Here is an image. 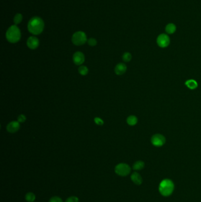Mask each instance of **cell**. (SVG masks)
Segmentation results:
<instances>
[{
  "instance_id": "14",
  "label": "cell",
  "mask_w": 201,
  "mask_h": 202,
  "mask_svg": "<svg viewBox=\"0 0 201 202\" xmlns=\"http://www.w3.org/2000/svg\"><path fill=\"white\" fill-rule=\"evenodd\" d=\"M185 85L190 89H195L198 88V84L197 82L193 79H189L185 82Z\"/></svg>"
},
{
  "instance_id": "6",
  "label": "cell",
  "mask_w": 201,
  "mask_h": 202,
  "mask_svg": "<svg viewBox=\"0 0 201 202\" xmlns=\"http://www.w3.org/2000/svg\"><path fill=\"white\" fill-rule=\"evenodd\" d=\"M156 42L157 45L161 48H167L170 42V38L169 36L166 34H160L159 35L157 40Z\"/></svg>"
},
{
  "instance_id": "11",
  "label": "cell",
  "mask_w": 201,
  "mask_h": 202,
  "mask_svg": "<svg viewBox=\"0 0 201 202\" xmlns=\"http://www.w3.org/2000/svg\"><path fill=\"white\" fill-rule=\"evenodd\" d=\"M126 71H127V66L125 63H119L116 66L115 68V73L118 75H123Z\"/></svg>"
},
{
  "instance_id": "2",
  "label": "cell",
  "mask_w": 201,
  "mask_h": 202,
  "mask_svg": "<svg viewBox=\"0 0 201 202\" xmlns=\"http://www.w3.org/2000/svg\"><path fill=\"white\" fill-rule=\"evenodd\" d=\"M175 189L173 182L170 179L163 180L159 186V191L160 193L165 196H169L172 194Z\"/></svg>"
},
{
  "instance_id": "15",
  "label": "cell",
  "mask_w": 201,
  "mask_h": 202,
  "mask_svg": "<svg viewBox=\"0 0 201 202\" xmlns=\"http://www.w3.org/2000/svg\"><path fill=\"white\" fill-rule=\"evenodd\" d=\"M144 167V163L142 161H137L133 165V169L136 171L141 170Z\"/></svg>"
},
{
  "instance_id": "16",
  "label": "cell",
  "mask_w": 201,
  "mask_h": 202,
  "mask_svg": "<svg viewBox=\"0 0 201 202\" xmlns=\"http://www.w3.org/2000/svg\"><path fill=\"white\" fill-rule=\"evenodd\" d=\"M127 123L128 125H129L130 126H135V125H136V124L138 123V118L135 115H130L128 118H127Z\"/></svg>"
},
{
  "instance_id": "18",
  "label": "cell",
  "mask_w": 201,
  "mask_h": 202,
  "mask_svg": "<svg viewBox=\"0 0 201 202\" xmlns=\"http://www.w3.org/2000/svg\"><path fill=\"white\" fill-rule=\"evenodd\" d=\"M79 73L82 76H86L89 73V69L87 66H81L79 68Z\"/></svg>"
},
{
  "instance_id": "13",
  "label": "cell",
  "mask_w": 201,
  "mask_h": 202,
  "mask_svg": "<svg viewBox=\"0 0 201 202\" xmlns=\"http://www.w3.org/2000/svg\"><path fill=\"white\" fill-rule=\"evenodd\" d=\"M177 30V27L173 23H169L166 25L165 31L167 34L172 35Z\"/></svg>"
},
{
  "instance_id": "19",
  "label": "cell",
  "mask_w": 201,
  "mask_h": 202,
  "mask_svg": "<svg viewBox=\"0 0 201 202\" xmlns=\"http://www.w3.org/2000/svg\"><path fill=\"white\" fill-rule=\"evenodd\" d=\"M23 20V16L21 14H17L14 18V22L15 24H20Z\"/></svg>"
},
{
  "instance_id": "25",
  "label": "cell",
  "mask_w": 201,
  "mask_h": 202,
  "mask_svg": "<svg viewBox=\"0 0 201 202\" xmlns=\"http://www.w3.org/2000/svg\"><path fill=\"white\" fill-rule=\"evenodd\" d=\"M26 117L23 115V114H21L18 117L17 120L20 123H23L25 121H26Z\"/></svg>"
},
{
  "instance_id": "3",
  "label": "cell",
  "mask_w": 201,
  "mask_h": 202,
  "mask_svg": "<svg viewBox=\"0 0 201 202\" xmlns=\"http://www.w3.org/2000/svg\"><path fill=\"white\" fill-rule=\"evenodd\" d=\"M6 38L11 43H17L21 38L20 30L15 25L11 26L6 33Z\"/></svg>"
},
{
  "instance_id": "5",
  "label": "cell",
  "mask_w": 201,
  "mask_h": 202,
  "mask_svg": "<svg viewBox=\"0 0 201 202\" xmlns=\"http://www.w3.org/2000/svg\"><path fill=\"white\" fill-rule=\"evenodd\" d=\"M72 42L76 46L83 45L87 40L86 34L83 31L76 32L72 36Z\"/></svg>"
},
{
  "instance_id": "21",
  "label": "cell",
  "mask_w": 201,
  "mask_h": 202,
  "mask_svg": "<svg viewBox=\"0 0 201 202\" xmlns=\"http://www.w3.org/2000/svg\"><path fill=\"white\" fill-rule=\"evenodd\" d=\"M79 199L76 196H70L67 199L65 202H79Z\"/></svg>"
},
{
  "instance_id": "8",
  "label": "cell",
  "mask_w": 201,
  "mask_h": 202,
  "mask_svg": "<svg viewBox=\"0 0 201 202\" xmlns=\"http://www.w3.org/2000/svg\"><path fill=\"white\" fill-rule=\"evenodd\" d=\"M73 62L76 65H81L85 61V56L82 52L77 51L74 53L73 56Z\"/></svg>"
},
{
  "instance_id": "10",
  "label": "cell",
  "mask_w": 201,
  "mask_h": 202,
  "mask_svg": "<svg viewBox=\"0 0 201 202\" xmlns=\"http://www.w3.org/2000/svg\"><path fill=\"white\" fill-rule=\"evenodd\" d=\"M20 128V122L18 121H11L7 126V130L10 133H15Z\"/></svg>"
},
{
  "instance_id": "17",
  "label": "cell",
  "mask_w": 201,
  "mask_h": 202,
  "mask_svg": "<svg viewBox=\"0 0 201 202\" xmlns=\"http://www.w3.org/2000/svg\"><path fill=\"white\" fill-rule=\"evenodd\" d=\"M25 199L27 202H33L36 199V196L33 193L29 192L26 194Z\"/></svg>"
},
{
  "instance_id": "22",
  "label": "cell",
  "mask_w": 201,
  "mask_h": 202,
  "mask_svg": "<svg viewBox=\"0 0 201 202\" xmlns=\"http://www.w3.org/2000/svg\"><path fill=\"white\" fill-rule=\"evenodd\" d=\"M87 43L90 46H95L97 45V40L93 38H90L87 40Z\"/></svg>"
},
{
  "instance_id": "24",
  "label": "cell",
  "mask_w": 201,
  "mask_h": 202,
  "mask_svg": "<svg viewBox=\"0 0 201 202\" xmlns=\"http://www.w3.org/2000/svg\"><path fill=\"white\" fill-rule=\"evenodd\" d=\"M94 121H95V123L98 125H103L104 124V121L100 118H99V117H96L94 119Z\"/></svg>"
},
{
  "instance_id": "12",
  "label": "cell",
  "mask_w": 201,
  "mask_h": 202,
  "mask_svg": "<svg viewBox=\"0 0 201 202\" xmlns=\"http://www.w3.org/2000/svg\"><path fill=\"white\" fill-rule=\"evenodd\" d=\"M131 180L136 185H141L143 182L142 176L137 172H134L131 174Z\"/></svg>"
},
{
  "instance_id": "23",
  "label": "cell",
  "mask_w": 201,
  "mask_h": 202,
  "mask_svg": "<svg viewBox=\"0 0 201 202\" xmlns=\"http://www.w3.org/2000/svg\"><path fill=\"white\" fill-rule=\"evenodd\" d=\"M48 202H63V200L58 196H54L50 199Z\"/></svg>"
},
{
  "instance_id": "7",
  "label": "cell",
  "mask_w": 201,
  "mask_h": 202,
  "mask_svg": "<svg viewBox=\"0 0 201 202\" xmlns=\"http://www.w3.org/2000/svg\"><path fill=\"white\" fill-rule=\"evenodd\" d=\"M165 137L160 134H154L151 138V143L154 146L157 147L163 146L165 144Z\"/></svg>"
},
{
  "instance_id": "20",
  "label": "cell",
  "mask_w": 201,
  "mask_h": 202,
  "mask_svg": "<svg viewBox=\"0 0 201 202\" xmlns=\"http://www.w3.org/2000/svg\"><path fill=\"white\" fill-rule=\"evenodd\" d=\"M131 55L129 52L125 53L122 56V59L125 62H129L131 60Z\"/></svg>"
},
{
  "instance_id": "9",
  "label": "cell",
  "mask_w": 201,
  "mask_h": 202,
  "mask_svg": "<svg viewBox=\"0 0 201 202\" xmlns=\"http://www.w3.org/2000/svg\"><path fill=\"white\" fill-rule=\"evenodd\" d=\"M27 45L28 48L31 50H34L39 46V40L38 39L34 36L30 37L27 41Z\"/></svg>"
},
{
  "instance_id": "1",
  "label": "cell",
  "mask_w": 201,
  "mask_h": 202,
  "mask_svg": "<svg viewBox=\"0 0 201 202\" xmlns=\"http://www.w3.org/2000/svg\"><path fill=\"white\" fill-rule=\"evenodd\" d=\"M44 24L43 20L38 17L32 18L28 22V30L33 35H38L44 30Z\"/></svg>"
},
{
  "instance_id": "4",
  "label": "cell",
  "mask_w": 201,
  "mask_h": 202,
  "mask_svg": "<svg viewBox=\"0 0 201 202\" xmlns=\"http://www.w3.org/2000/svg\"><path fill=\"white\" fill-rule=\"evenodd\" d=\"M115 171L118 176L122 177H125L130 174L131 168L128 164L120 163L115 167Z\"/></svg>"
}]
</instances>
